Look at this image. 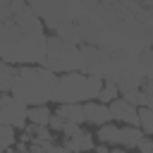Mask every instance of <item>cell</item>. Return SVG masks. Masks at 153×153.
I'll list each match as a JSON object with an SVG mask.
<instances>
[{
  "label": "cell",
  "instance_id": "cell-1",
  "mask_svg": "<svg viewBox=\"0 0 153 153\" xmlns=\"http://www.w3.org/2000/svg\"><path fill=\"white\" fill-rule=\"evenodd\" d=\"M108 112H110V120L122 122V124H127V127H136V108L129 105L127 100H122V98L112 100V103L108 105ZM136 129H139V127H136Z\"/></svg>",
  "mask_w": 153,
  "mask_h": 153
},
{
  "label": "cell",
  "instance_id": "cell-2",
  "mask_svg": "<svg viewBox=\"0 0 153 153\" xmlns=\"http://www.w3.org/2000/svg\"><path fill=\"white\" fill-rule=\"evenodd\" d=\"M81 108H84V122H91L96 127H103V124L112 122L110 120V112H108V105H100L98 100H88Z\"/></svg>",
  "mask_w": 153,
  "mask_h": 153
},
{
  "label": "cell",
  "instance_id": "cell-3",
  "mask_svg": "<svg viewBox=\"0 0 153 153\" xmlns=\"http://www.w3.org/2000/svg\"><path fill=\"white\" fill-rule=\"evenodd\" d=\"M55 115L62 117L69 124H81L84 122V108H81V103H60V108H57Z\"/></svg>",
  "mask_w": 153,
  "mask_h": 153
},
{
  "label": "cell",
  "instance_id": "cell-4",
  "mask_svg": "<svg viewBox=\"0 0 153 153\" xmlns=\"http://www.w3.org/2000/svg\"><path fill=\"white\" fill-rule=\"evenodd\" d=\"M62 146H65L69 153H84V151H93L96 141H93V136H91L88 131H81V134L74 136V139H65Z\"/></svg>",
  "mask_w": 153,
  "mask_h": 153
},
{
  "label": "cell",
  "instance_id": "cell-5",
  "mask_svg": "<svg viewBox=\"0 0 153 153\" xmlns=\"http://www.w3.org/2000/svg\"><path fill=\"white\" fill-rule=\"evenodd\" d=\"M96 139H98V143H103V146L112 148V146H117V141H120V127H117L115 122H108V124L98 127Z\"/></svg>",
  "mask_w": 153,
  "mask_h": 153
},
{
  "label": "cell",
  "instance_id": "cell-6",
  "mask_svg": "<svg viewBox=\"0 0 153 153\" xmlns=\"http://www.w3.org/2000/svg\"><path fill=\"white\" fill-rule=\"evenodd\" d=\"M141 139H143V134L136 127H120V141H117V146L124 148V151H129V148H136Z\"/></svg>",
  "mask_w": 153,
  "mask_h": 153
},
{
  "label": "cell",
  "instance_id": "cell-7",
  "mask_svg": "<svg viewBox=\"0 0 153 153\" xmlns=\"http://www.w3.org/2000/svg\"><path fill=\"white\" fill-rule=\"evenodd\" d=\"M50 115L53 112L45 105H29L26 108V120H29V124H36V127H45Z\"/></svg>",
  "mask_w": 153,
  "mask_h": 153
},
{
  "label": "cell",
  "instance_id": "cell-8",
  "mask_svg": "<svg viewBox=\"0 0 153 153\" xmlns=\"http://www.w3.org/2000/svg\"><path fill=\"white\" fill-rule=\"evenodd\" d=\"M136 127L143 136H151V131H153V110L151 108H136Z\"/></svg>",
  "mask_w": 153,
  "mask_h": 153
},
{
  "label": "cell",
  "instance_id": "cell-9",
  "mask_svg": "<svg viewBox=\"0 0 153 153\" xmlns=\"http://www.w3.org/2000/svg\"><path fill=\"white\" fill-rule=\"evenodd\" d=\"M96 98H98V103H100V105H110L112 100H117V98H120V91H117V86H115V84H103V88L98 91V96H96Z\"/></svg>",
  "mask_w": 153,
  "mask_h": 153
},
{
  "label": "cell",
  "instance_id": "cell-10",
  "mask_svg": "<svg viewBox=\"0 0 153 153\" xmlns=\"http://www.w3.org/2000/svg\"><path fill=\"white\" fill-rule=\"evenodd\" d=\"M14 141H17L14 129H12V127H7V124H0V151H7Z\"/></svg>",
  "mask_w": 153,
  "mask_h": 153
},
{
  "label": "cell",
  "instance_id": "cell-11",
  "mask_svg": "<svg viewBox=\"0 0 153 153\" xmlns=\"http://www.w3.org/2000/svg\"><path fill=\"white\" fill-rule=\"evenodd\" d=\"M48 129H50V134H62V129H65V120L62 117H57V115H50V120H48V124H45Z\"/></svg>",
  "mask_w": 153,
  "mask_h": 153
},
{
  "label": "cell",
  "instance_id": "cell-12",
  "mask_svg": "<svg viewBox=\"0 0 153 153\" xmlns=\"http://www.w3.org/2000/svg\"><path fill=\"white\" fill-rule=\"evenodd\" d=\"M79 134H81V127H79V124L65 122V129H62V136H65V139H74V136H79Z\"/></svg>",
  "mask_w": 153,
  "mask_h": 153
},
{
  "label": "cell",
  "instance_id": "cell-13",
  "mask_svg": "<svg viewBox=\"0 0 153 153\" xmlns=\"http://www.w3.org/2000/svg\"><path fill=\"white\" fill-rule=\"evenodd\" d=\"M136 148H139V153H153V141H151V136H143Z\"/></svg>",
  "mask_w": 153,
  "mask_h": 153
},
{
  "label": "cell",
  "instance_id": "cell-14",
  "mask_svg": "<svg viewBox=\"0 0 153 153\" xmlns=\"http://www.w3.org/2000/svg\"><path fill=\"white\" fill-rule=\"evenodd\" d=\"M48 153H69V151H67V148H65V146H55V143H53V146H50V151H48Z\"/></svg>",
  "mask_w": 153,
  "mask_h": 153
},
{
  "label": "cell",
  "instance_id": "cell-15",
  "mask_svg": "<svg viewBox=\"0 0 153 153\" xmlns=\"http://www.w3.org/2000/svg\"><path fill=\"white\" fill-rule=\"evenodd\" d=\"M110 148L108 146H103V143H98V146H93V153H108Z\"/></svg>",
  "mask_w": 153,
  "mask_h": 153
},
{
  "label": "cell",
  "instance_id": "cell-16",
  "mask_svg": "<svg viewBox=\"0 0 153 153\" xmlns=\"http://www.w3.org/2000/svg\"><path fill=\"white\" fill-rule=\"evenodd\" d=\"M108 153H127V151H124V148H120V146H112Z\"/></svg>",
  "mask_w": 153,
  "mask_h": 153
},
{
  "label": "cell",
  "instance_id": "cell-17",
  "mask_svg": "<svg viewBox=\"0 0 153 153\" xmlns=\"http://www.w3.org/2000/svg\"><path fill=\"white\" fill-rule=\"evenodd\" d=\"M0 153H10V151H0Z\"/></svg>",
  "mask_w": 153,
  "mask_h": 153
}]
</instances>
